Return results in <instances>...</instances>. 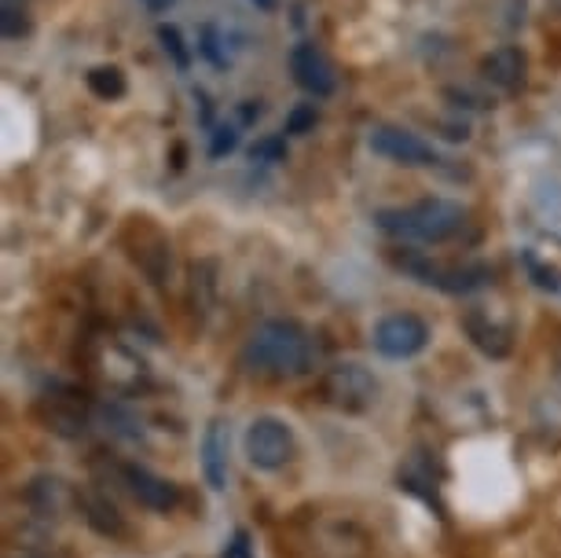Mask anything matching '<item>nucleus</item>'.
<instances>
[{
  "mask_svg": "<svg viewBox=\"0 0 561 558\" xmlns=\"http://www.w3.org/2000/svg\"><path fill=\"white\" fill-rule=\"evenodd\" d=\"M320 345L298 320H264L242 345V367L257 378H298L312 372Z\"/></svg>",
  "mask_w": 561,
  "mask_h": 558,
  "instance_id": "1",
  "label": "nucleus"
},
{
  "mask_svg": "<svg viewBox=\"0 0 561 558\" xmlns=\"http://www.w3.org/2000/svg\"><path fill=\"white\" fill-rule=\"evenodd\" d=\"M470 220V209L451 198H419L411 206L375 209V225L404 243H448Z\"/></svg>",
  "mask_w": 561,
  "mask_h": 558,
  "instance_id": "2",
  "label": "nucleus"
},
{
  "mask_svg": "<svg viewBox=\"0 0 561 558\" xmlns=\"http://www.w3.org/2000/svg\"><path fill=\"white\" fill-rule=\"evenodd\" d=\"M122 247L136 269L144 272L147 283L165 287V280L173 276V243L151 217H129L122 228Z\"/></svg>",
  "mask_w": 561,
  "mask_h": 558,
  "instance_id": "3",
  "label": "nucleus"
},
{
  "mask_svg": "<svg viewBox=\"0 0 561 558\" xmlns=\"http://www.w3.org/2000/svg\"><path fill=\"white\" fill-rule=\"evenodd\" d=\"M316 394H320V401L327 408H334V412L364 415L378 401V378L370 375L364 364H331L320 375Z\"/></svg>",
  "mask_w": 561,
  "mask_h": 558,
  "instance_id": "4",
  "label": "nucleus"
},
{
  "mask_svg": "<svg viewBox=\"0 0 561 558\" xmlns=\"http://www.w3.org/2000/svg\"><path fill=\"white\" fill-rule=\"evenodd\" d=\"M397 269H404L408 276H415L426 287H437L444 294H473L492 283V269L489 265H440V261H430L419 250H404V254H393Z\"/></svg>",
  "mask_w": 561,
  "mask_h": 558,
  "instance_id": "5",
  "label": "nucleus"
},
{
  "mask_svg": "<svg viewBox=\"0 0 561 558\" xmlns=\"http://www.w3.org/2000/svg\"><path fill=\"white\" fill-rule=\"evenodd\" d=\"M242 448H247V459L257 470H283L294 456H298L294 430L275 415L253 419L247 426V437H242Z\"/></svg>",
  "mask_w": 561,
  "mask_h": 558,
  "instance_id": "6",
  "label": "nucleus"
},
{
  "mask_svg": "<svg viewBox=\"0 0 561 558\" xmlns=\"http://www.w3.org/2000/svg\"><path fill=\"white\" fill-rule=\"evenodd\" d=\"M370 339H375V350L389 361H408L430 345V323L419 312H389L375 323Z\"/></svg>",
  "mask_w": 561,
  "mask_h": 558,
  "instance_id": "7",
  "label": "nucleus"
},
{
  "mask_svg": "<svg viewBox=\"0 0 561 558\" xmlns=\"http://www.w3.org/2000/svg\"><path fill=\"white\" fill-rule=\"evenodd\" d=\"M367 147L386 162L397 166H411V170H430V166H440V155L422 140L419 133L404 129V125H375L367 136Z\"/></svg>",
  "mask_w": 561,
  "mask_h": 558,
  "instance_id": "8",
  "label": "nucleus"
},
{
  "mask_svg": "<svg viewBox=\"0 0 561 558\" xmlns=\"http://www.w3.org/2000/svg\"><path fill=\"white\" fill-rule=\"evenodd\" d=\"M92 372L103 386H111L114 394H136L147 386V364L133 350H125L118 342H100L92 353Z\"/></svg>",
  "mask_w": 561,
  "mask_h": 558,
  "instance_id": "9",
  "label": "nucleus"
},
{
  "mask_svg": "<svg viewBox=\"0 0 561 558\" xmlns=\"http://www.w3.org/2000/svg\"><path fill=\"white\" fill-rule=\"evenodd\" d=\"M290 73L298 81L301 92H309L312 100H327L334 96L337 89V73H334V62L327 59V52L312 41H301V45L290 48Z\"/></svg>",
  "mask_w": 561,
  "mask_h": 558,
  "instance_id": "10",
  "label": "nucleus"
},
{
  "mask_svg": "<svg viewBox=\"0 0 561 558\" xmlns=\"http://www.w3.org/2000/svg\"><path fill=\"white\" fill-rule=\"evenodd\" d=\"M118 478H122V486L129 489V497L140 503V508H147V511L165 514V511H173L176 503H180V489L173 486V481L158 478L154 470L140 467V463H122Z\"/></svg>",
  "mask_w": 561,
  "mask_h": 558,
  "instance_id": "11",
  "label": "nucleus"
},
{
  "mask_svg": "<svg viewBox=\"0 0 561 558\" xmlns=\"http://www.w3.org/2000/svg\"><path fill=\"white\" fill-rule=\"evenodd\" d=\"M481 78L500 92H522L528 81V56L517 45H500L481 59Z\"/></svg>",
  "mask_w": 561,
  "mask_h": 558,
  "instance_id": "12",
  "label": "nucleus"
},
{
  "mask_svg": "<svg viewBox=\"0 0 561 558\" xmlns=\"http://www.w3.org/2000/svg\"><path fill=\"white\" fill-rule=\"evenodd\" d=\"M462 331H466V339H470L484 356H492V361H506L514 350V334L506 323L495 320L492 312H484V309H470L462 316Z\"/></svg>",
  "mask_w": 561,
  "mask_h": 558,
  "instance_id": "13",
  "label": "nucleus"
},
{
  "mask_svg": "<svg viewBox=\"0 0 561 558\" xmlns=\"http://www.w3.org/2000/svg\"><path fill=\"white\" fill-rule=\"evenodd\" d=\"M312 551H320L323 558H370V540L353 522H323L316 529Z\"/></svg>",
  "mask_w": 561,
  "mask_h": 558,
  "instance_id": "14",
  "label": "nucleus"
},
{
  "mask_svg": "<svg viewBox=\"0 0 561 558\" xmlns=\"http://www.w3.org/2000/svg\"><path fill=\"white\" fill-rule=\"evenodd\" d=\"M228 452H231V430L225 419H209L203 434V474L206 486L214 492L228 489Z\"/></svg>",
  "mask_w": 561,
  "mask_h": 558,
  "instance_id": "15",
  "label": "nucleus"
},
{
  "mask_svg": "<svg viewBox=\"0 0 561 558\" xmlns=\"http://www.w3.org/2000/svg\"><path fill=\"white\" fill-rule=\"evenodd\" d=\"M26 500H30V508L41 514V519H59L62 511L78 503V492L70 489V481L51 478V474H41V478L30 481Z\"/></svg>",
  "mask_w": 561,
  "mask_h": 558,
  "instance_id": "16",
  "label": "nucleus"
},
{
  "mask_svg": "<svg viewBox=\"0 0 561 558\" xmlns=\"http://www.w3.org/2000/svg\"><path fill=\"white\" fill-rule=\"evenodd\" d=\"M78 511H81V519L89 522L96 533H103V536H125V522H122L118 508H114L107 497H100V492H78Z\"/></svg>",
  "mask_w": 561,
  "mask_h": 558,
  "instance_id": "17",
  "label": "nucleus"
},
{
  "mask_svg": "<svg viewBox=\"0 0 561 558\" xmlns=\"http://www.w3.org/2000/svg\"><path fill=\"white\" fill-rule=\"evenodd\" d=\"M187 298H192V309L195 316H206L214 309V298H217V261H195L192 265V283H187Z\"/></svg>",
  "mask_w": 561,
  "mask_h": 558,
  "instance_id": "18",
  "label": "nucleus"
},
{
  "mask_svg": "<svg viewBox=\"0 0 561 558\" xmlns=\"http://www.w3.org/2000/svg\"><path fill=\"white\" fill-rule=\"evenodd\" d=\"M84 86H89V92L96 100H122L125 92H129V81H125L122 67H114V62H103V67H92L89 73H84Z\"/></svg>",
  "mask_w": 561,
  "mask_h": 558,
  "instance_id": "19",
  "label": "nucleus"
},
{
  "mask_svg": "<svg viewBox=\"0 0 561 558\" xmlns=\"http://www.w3.org/2000/svg\"><path fill=\"white\" fill-rule=\"evenodd\" d=\"M158 41H162L165 56L173 59V67H176V70H192V52H187L184 34H180V30H176L173 23H162V26H158Z\"/></svg>",
  "mask_w": 561,
  "mask_h": 558,
  "instance_id": "20",
  "label": "nucleus"
},
{
  "mask_svg": "<svg viewBox=\"0 0 561 558\" xmlns=\"http://www.w3.org/2000/svg\"><path fill=\"white\" fill-rule=\"evenodd\" d=\"M30 30H34L30 8L26 4H4V12H0V34H4L8 41H19V37H26Z\"/></svg>",
  "mask_w": 561,
  "mask_h": 558,
  "instance_id": "21",
  "label": "nucleus"
},
{
  "mask_svg": "<svg viewBox=\"0 0 561 558\" xmlns=\"http://www.w3.org/2000/svg\"><path fill=\"white\" fill-rule=\"evenodd\" d=\"M316 122H320V111H316V103H301V107H294L287 114V133L290 136H305L316 129Z\"/></svg>",
  "mask_w": 561,
  "mask_h": 558,
  "instance_id": "22",
  "label": "nucleus"
},
{
  "mask_svg": "<svg viewBox=\"0 0 561 558\" xmlns=\"http://www.w3.org/2000/svg\"><path fill=\"white\" fill-rule=\"evenodd\" d=\"M239 147V125H220L214 133V140H209V158H225Z\"/></svg>",
  "mask_w": 561,
  "mask_h": 558,
  "instance_id": "23",
  "label": "nucleus"
},
{
  "mask_svg": "<svg viewBox=\"0 0 561 558\" xmlns=\"http://www.w3.org/2000/svg\"><path fill=\"white\" fill-rule=\"evenodd\" d=\"M525 265H528V272H533V283H536V287H543V291H561V272H558V269H543V265H539V258H536V254H528V258H525Z\"/></svg>",
  "mask_w": 561,
  "mask_h": 558,
  "instance_id": "24",
  "label": "nucleus"
},
{
  "mask_svg": "<svg viewBox=\"0 0 561 558\" xmlns=\"http://www.w3.org/2000/svg\"><path fill=\"white\" fill-rule=\"evenodd\" d=\"M283 155H287V140H283V136H272V140L253 144V151H250L253 162H279Z\"/></svg>",
  "mask_w": 561,
  "mask_h": 558,
  "instance_id": "25",
  "label": "nucleus"
},
{
  "mask_svg": "<svg viewBox=\"0 0 561 558\" xmlns=\"http://www.w3.org/2000/svg\"><path fill=\"white\" fill-rule=\"evenodd\" d=\"M220 558H253V544H250V533L247 529H239L236 536L228 540V547H225V555Z\"/></svg>",
  "mask_w": 561,
  "mask_h": 558,
  "instance_id": "26",
  "label": "nucleus"
},
{
  "mask_svg": "<svg viewBox=\"0 0 561 558\" xmlns=\"http://www.w3.org/2000/svg\"><path fill=\"white\" fill-rule=\"evenodd\" d=\"M203 52H206V59L214 62V67H225V56L217 52V30L214 26L203 30Z\"/></svg>",
  "mask_w": 561,
  "mask_h": 558,
  "instance_id": "27",
  "label": "nucleus"
},
{
  "mask_svg": "<svg viewBox=\"0 0 561 558\" xmlns=\"http://www.w3.org/2000/svg\"><path fill=\"white\" fill-rule=\"evenodd\" d=\"M144 4L151 8V12H162V8H169V4H173V0H144Z\"/></svg>",
  "mask_w": 561,
  "mask_h": 558,
  "instance_id": "28",
  "label": "nucleus"
},
{
  "mask_svg": "<svg viewBox=\"0 0 561 558\" xmlns=\"http://www.w3.org/2000/svg\"><path fill=\"white\" fill-rule=\"evenodd\" d=\"M250 4H257V8H261V12H272V8H275V4H279V0H250Z\"/></svg>",
  "mask_w": 561,
  "mask_h": 558,
  "instance_id": "29",
  "label": "nucleus"
},
{
  "mask_svg": "<svg viewBox=\"0 0 561 558\" xmlns=\"http://www.w3.org/2000/svg\"><path fill=\"white\" fill-rule=\"evenodd\" d=\"M4 4H26V0H4Z\"/></svg>",
  "mask_w": 561,
  "mask_h": 558,
  "instance_id": "30",
  "label": "nucleus"
}]
</instances>
